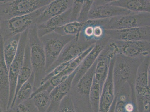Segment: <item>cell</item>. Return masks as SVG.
<instances>
[{"mask_svg":"<svg viewBox=\"0 0 150 112\" xmlns=\"http://www.w3.org/2000/svg\"><path fill=\"white\" fill-rule=\"evenodd\" d=\"M34 86V75L33 73L29 80L22 86L18 91L10 108L23 103L30 99L33 93Z\"/></svg>","mask_w":150,"mask_h":112,"instance_id":"24","label":"cell"},{"mask_svg":"<svg viewBox=\"0 0 150 112\" xmlns=\"http://www.w3.org/2000/svg\"><path fill=\"white\" fill-rule=\"evenodd\" d=\"M94 46L89 48L79 57L70 61L66 67L60 73L50 79V82L52 85L54 87L56 86L64 81L68 76L73 73L79 66L82 61L92 50Z\"/></svg>","mask_w":150,"mask_h":112,"instance_id":"20","label":"cell"},{"mask_svg":"<svg viewBox=\"0 0 150 112\" xmlns=\"http://www.w3.org/2000/svg\"><path fill=\"white\" fill-rule=\"evenodd\" d=\"M83 1H74L73 5L71 8L70 22L77 21L78 17L81 11L82 6L83 3Z\"/></svg>","mask_w":150,"mask_h":112,"instance_id":"31","label":"cell"},{"mask_svg":"<svg viewBox=\"0 0 150 112\" xmlns=\"http://www.w3.org/2000/svg\"><path fill=\"white\" fill-rule=\"evenodd\" d=\"M111 41L115 47L117 54L122 55L131 58H141L150 55V42L146 40L138 41Z\"/></svg>","mask_w":150,"mask_h":112,"instance_id":"10","label":"cell"},{"mask_svg":"<svg viewBox=\"0 0 150 112\" xmlns=\"http://www.w3.org/2000/svg\"><path fill=\"white\" fill-rule=\"evenodd\" d=\"M134 112H138L137 110H136L135 111H134Z\"/></svg>","mask_w":150,"mask_h":112,"instance_id":"35","label":"cell"},{"mask_svg":"<svg viewBox=\"0 0 150 112\" xmlns=\"http://www.w3.org/2000/svg\"><path fill=\"white\" fill-rule=\"evenodd\" d=\"M33 73V71L30 59V46L27 39L24 54V62L18 77L14 97L22 86L29 80Z\"/></svg>","mask_w":150,"mask_h":112,"instance_id":"22","label":"cell"},{"mask_svg":"<svg viewBox=\"0 0 150 112\" xmlns=\"http://www.w3.org/2000/svg\"><path fill=\"white\" fill-rule=\"evenodd\" d=\"M104 39L109 40L150 42V26L117 30H105Z\"/></svg>","mask_w":150,"mask_h":112,"instance_id":"9","label":"cell"},{"mask_svg":"<svg viewBox=\"0 0 150 112\" xmlns=\"http://www.w3.org/2000/svg\"><path fill=\"white\" fill-rule=\"evenodd\" d=\"M50 91H40L32 96L31 99L38 112H47L51 103Z\"/></svg>","mask_w":150,"mask_h":112,"instance_id":"25","label":"cell"},{"mask_svg":"<svg viewBox=\"0 0 150 112\" xmlns=\"http://www.w3.org/2000/svg\"><path fill=\"white\" fill-rule=\"evenodd\" d=\"M1 21H2V20H1V18H0V31H1ZM0 37H1V33H0Z\"/></svg>","mask_w":150,"mask_h":112,"instance_id":"33","label":"cell"},{"mask_svg":"<svg viewBox=\"0 0 150 112\" xmlns=\"http://www.w3.org/2000/svg\"><path fill=\"white\" fill-rule=\"evenodd\" d=\"M115 56L110 61L108 74L102 88L99 102V112H108L115 98L113 68Z\"/></svg>","mask_w":150,"mask_h":112,"instance_id":"15","label":"cell"},{"mask_svg":"<svg viewBox=\"0 0 150 112\" xmlns=\"http://www.w3.org/2000/svg\"><path fill=\"white\" fill-rule=\"evenodd\" d=\"M73 2V0H53L37 19L35 24L40 25L65 13L71 7Z\"/></svg>","mask_w":150,"mask_h":112,"instance_id":"17","label":"cell"},{"mask_svg":"<svg viewBox=\"0 0 150 112\" xmlns=\"http://www.w3.org/2000/svg\"><path fill=\"white\" fill-rule=\"evenodd\" d=\"M111 1H94L88 16L89 20L110 18L132 13L123 8L110 4Z\"/></svg>","mask_w":150,"mask_h":112,"instance_id":"12","label":"cell"},{"mask_svg":"<svg viewBox=\"0 0 150 112\" xmlns=\"http://www.w3.org/2000/svg\"><path fill=\"white\" fill-rule=\"evenodd\" d=\"M0 112H2V110H1V107H0Z\"/></svg>","mask_w":150,"mask_h":112,"instance_id":"34","label":"cell"},{"mask_svg":"<svg viewBox=\"0 0 150 112\" xmlns=\"http://www.w3.org/2000/svg\"><path fill=\"white\" fill-rule=\"evenodd\" d=\"M105 46L104 42L102 41L97 42L95 44L92 50L86 56L80 64L78 70L74 78L72 88L76 86L80 79L92 67L101 51Z\"/></svg>","mask_w":150,"mask_h":112,"instance_id":"18","label":"cell"},{"mask_svg":"<svg viewBox=\"0 0 150 112\" xmlns=\"http://www.w3.org/2000/svg\"><path fill=\"white\" fill-rule=\"evenodd\" d=\"M3 43L0 37V107L2 112L8 108L10 94L9 70L4 59Z\"/></svg>","mask_w":150,"mask_h":112,"instance_id":"14","label":"cell"},{"mask_svg":"<svg viewBox=\"0 0 150 112\" xmlns=\"http://www.w3.org/2000/svg\"><path fill=\"white\" fill-rule=\"evenodd\" d=\"M94 1L84 0L77 21L84 23L89 20L88 16Z\"/></svg>","mask_w":150,"mask_h":112,"instance_id":"30","label":"cell"},{"mask_svg":"<svg viewBox=\"0 0 150 112\" xmlns=\"http://www.w3.org/2000/svg\"><path fill=\"white\" fill-rule=\"evenodd\" d=\"M144 58H131L120 54L116 55L113 68L115 95L125 87L134 89L137 69Z\"/></svg>","mask_w":150,"mask_h":112,"instance_id":"1","label":"cell"},{"mask_svg":"<svg viewBox=\"0 0 150 112\" xmlns=\"http://www.w3.org/2000/svg\"><path fill=\"white\" fill-rule=\"evenodd\" d=\"M110 3L133 13H150V0H113Z\"/></svg>","mask_w":150,"mask_h":112,"instance_id":"21","label":"cell"},{"mask_svg":"<svg viewBox=\"0 0 150 112\" xmlns=\"http://www.w3.org/2000/svg\"><path fill=\"white\" fill-rule=\"evenodd\" d=\"M71 8L62 14L52 18L44 23L36 25L38 35L40 38L70 22Z\"/></svg>","mask_w":150,"mask_h":112,"instance_id":"19","label":"cell"},{"mask_svg":"<svg viewBox=\"0 0 150 112\" xmlns=\"http://www.w3.org/2000/svg\"><path fill=\"white\" fill-rule=\"evenodd\" d=\"M46 6L29 14L15 17L9 20H2L0 33L3 41L14 35L22 33L35 24L37 19L43 13Z\"/></svg>","mask_w":150,"mask_h":112,"instance_id":"4","label":"cell"},{"mask_svg":"<svg viewBox=\"0 0 150 112\" xmlns=\"http://www.w3.org/2000/svg\"><path fill=\"white\" fill-rule=\"evenodd\" d=\"M27 39L34 75V91L40 86L42 80L47 75L45 54L43 45L38 35L36 24H34L28 30Z\"/></svg>","mask_w":150,"mask_h":112,"instance_id":"2","label":"cell"},{"mask_svg":"<svg viewBox=\"0 0 150 112\" xmlns=\"http://www.w3.org/2000/svg\"><path fill=\"white\" fill-rule=\"evenodd\" d=\"M150 26V13H133L109 18L105 30H117Z\"/></svg>","mask_w":150,"mask_h":112,"instance_id":"6","label":"cell"},{"mask_svg":"<svg viewBox=\"0 0 150 112\" xmlns=\"http://www.w3.org/2000/svg\"><path fill=\"white\" fill-rule=\"evenodd\" d=\"M84 24L77 21L72 22L57 28L54 31L62 35L78 37Z\"/></svg>","mask_w":150,"mask_h":112,"instance_id":"27","label":"cell"},{"mask_svg":"<svg viewBox=\"0 0 150 112\" xmlns=\"http://www.w3.org/2000/svg\"><path fill=\"white\" fill-rule=\"evenodd\" d=\"M96 42L86 41L76 37L67 44L56 61L46 71L47 75L58 65L77 58L89 48L95 45Z\"/></svg>","mask_w":150,"mask_h":112,"instance_id":"7","label":"cell"},{"mask_svg":"<svg viewBox=\"0 0 150 112\" xmlns=\"http://www.w3.org/2000/svg\"><path fill=\"white\" fill-rule=\"evenodd\" d=\"M101 91L99 82L94 77L89 95V103L91 112H99Z\"/></svg>","mask_w":150,"mask_h":112,"instance_id":"26","label":"cell"},{"mask_svg":"<svg viewBox=\"0 0 150 112\" xmlns=\"http://www.w3.org/2000/svg\"><path fill=\"white\" fill-rule=\"evenodd\" d=\"M53 0H0V18L7 20L29 14L47 6Z\"/></svg>","mask_w":150,"mask_h":112,"instance_id":"3","label":"cell"},{"mask_svg":"<svg viewBox=\"0 0 150 112\" xmlns=\"http://www.w3.org/2000/svg\"><path fill=\"white\" fill-rule=\"evenodd\" d=\"M79 66L64 81L54 87L50 91V95L51 103L47 112L56 111L61 101L70 94L74 78Z\"/></svg>","mask_w":150,"mask_h":112,"instance_id":"16","label":"cell"},{"mask_svg":"<svg viewBox=\"0 0 150 112\" xmlns=\"http://www.w3.org/2000/svg\"><path fill=\"white\" fill-rule=\"evenodd\" d=\"M150 63L149 55L144 58L138 67L134 83L136 103L150 96Z\"/></svg>","mask_w":150,"mask_h":112,"instance_id":"11","label":"cell"},{"mask_svg":"<svg viewBox=\"0 0 150 112\" xmlns=\"http://www.w3.org/2000/svg\"><path fill=\"white\" fill-rule=\"evenodd\" d=\"M28 33V30L21 34L17 55L9 69L10 94L7 109L10 108L14 99L18 77L24 62Z\"/></svg>","mask_w":150,"mask_h":112,"instance_id":"8","label":"cell"},{"mask_svg":"<svg viewBox=\"0 0 150 112\" xmlns=\"http://www.w3.org/2000/svg\"><path fill=\"white\" fill-rule=\"evenodd\" d=\"M56 112H77L70 94L61 101Z\"/></svg>","mask_w":150,"mask_h":112,"instance_id":"29","label":"cell"},{"mask_svg":"<svg viewBox=\"0 0 150 112\" xmlns=\"http://www.w3.org/2000/svg\"><path fill=\"white\" fill-rule=\"evenodd\" d=\"M117 96H115V98H114V102H113L112 105L110 108L108 112H115V109L116 102Z\"/></svg>","mask_w":150,"mask_h":112,"instance_id":"32","label":"cell"},{"mask_svg":"<svg viewBox=\"0 0 150 112\" xmlns=\"http://www.w3.org/2000/svg\"><path fill=\"white\" fill-rule=\"evenodd\" d=\"M96 63V60L89 70L80 79L76 86L71 88L70 95L74 103H78L81 100L84 99L89 103V94L95 76Z\"/></svg>","mask_w":150,"mask_h":112,"instance_id":"13","label":"cell"},{"mask_svg":"<svg viewBox=\"0 0 150 112\" xmlns=\"http://www.w3.org/2000/svg\"><path fill=\"white\" fill-rule=\"evenodd\" d=\"M75 37L61 35L54 31L40 38L45 54L46 72L56 61L67 44Z\"/></svg>","mask_w":150,"mask_h":112,"instance_id":"5","label":"cell"},{"mask_svg":"<svg viewBox=\"0 0 150 112\" xmlns=\"http://www.w3.org/2000/svg\"><path fill=\"white\" fill-rule=\"evenodd\" d=\"M56 112V111H52V112Z\"/></svg>","mask_w":150,"mask_h":112,"instance_id":"36","label":"cell"},{"mask_svg":"<svg viewBox=\"0 0 150 112\" xmlns=\"http://www.w3.org/2000/svg\"><path fill=\"white\" fill-rule=\"evenodd\" d=\"M2 112H38L31 99Z\"/></svg>","mask_w":150,"mask_h":112,"instance_id":"28","label":"cell"},{"mask_svg":"<svg viewBox=\"0 0 150 112\" xmlns=\"http://www.w3.org/2000/svg\"><path fill=\"white\" fill-rule=\"evenodd\" d=\"M21 35H14L3 41L4 57L8 70L17 55Z\"/></svg>","mask_w":150,"mask_h":112,"instance_id":"23","label":"cell"}]
</instances>
